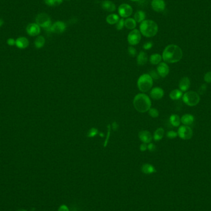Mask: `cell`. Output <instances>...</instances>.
Returning <instances> with one entry per match:
<instances>
[{
  "label": "cell",
  "mask_w": 211,
  "mask_h": 211,
  "mask_svg": "<svg viewBox=\"0 0 211 211\" xmlns=\"http://www.w3.org/2000/svg\"><path fill=\"white\" fill-rule=\"evenodd\" d=\"M162 57L165 62L171 64L176 63L182 59L183 51L179 46L176 45H169L164 49Z\"/></svg>",
  "instance_id": "1"
},
{
  "label": "cell",
  "mask_w": 211,
  "mask_h": 211,
  "mask_svg": "<svg viewBox=\"0 0 211 211\" xmlns=\"http://www.w3.org/2000/svg\"><path fill=\"white\" fill-rule=\"evenodd\" d=\"M133 103L135 109L141 113L148 112L151 108V101L149 97L144 93L137 94L134 99Z\"/></svg>",
  "instance_id": "2"
},
{
  "label": "cell",
  "mask_w": 211,
  "mask_h": 211,
  "mask_svg": "<svg viewBox=\"0 0 211 211\" xmlns=\"http://www.w3.org/2000/svg\"><path fill=\"white\" fill-rule=\"evenodd\" d=\"M141 33L146 37H153L158 32L157 24L152 20H145L140 25Z\"/></svg>",
  "instance_id": "3"
},
{
  "label": "cell",
  "mask_w": 211,
  "mask_h": 211,
  "mask_svg": "<svg viewBox=\"0 0 211 211\" xmlns=\"http://www.w3.org/2000/svg\"><path fill=\"white\" fill-rule=\"evenodd\" d=\"M153 85V79L149 73L141 75L138 79L137 86L140 91L146 93L149 91Z\"/></svg>",
  "instance_id": "4"
},
{
  "label": "cell",
  "mask_w": 211,
  "mask_h": 211,
  "mask_svg": "<svg viewBox=\"0 0 211 211\" xmlns=\"http://www.w3.org/2000/svg\"><path fill=\"white\" fill-rule=\"evenodd\" d=\"M183 102L189 106H195L199 104L200 101L199 95L194 91H189L186 92L182 96Z\"/></svg>",
  "instance_id": "5"
},
{
  "label": "cell",
  "mask_w": 211,
  "mask_h": 211,
  "mask_svg": "<svg viewBox=\"0 0 211 211\" xmlns=\"http://www.w3.org/2000/svg\"><path fill=\"white\" fill-rule=\"evenodd\" d=\"M36 23L40 27L45 28L47 32L51 26V21L50 17L46 13H40L36 17Z\"/></svg>",
  "instance_id": "6"
},
{
  "label": "cell",
  "mask_w": 211,
  "mask_h": 211,
  "mask_svg": "<svg viewBox=\"0 0 211 211\" xmlns=\"http://www.w3.org/2000/svg\"><path fill=\"white\" fill-rule=\"evenodd\" d=\"M178 136L182 140H190L193 135V132L190 126L182 125L178 130Z\"/></svg>",
  "instance_id": "7"
},
{
  "label": "cell",
  "mask_w": 211,
  "mask_h": 211,
  "mask_svg": "<svg viewBox=\"0 0 211 211\" xmlns=\"http://www.w3.org/2000/svg\"><path fill=\"white\" fill-rule=\"evenodd\" d=\"M141 33L140 31L137 29H134L133 30H132L129 33L127 37V40H128L129 43L132 46L138 45L140 43L141 38Z\"/></svg>",
  "instance_id": "8"
},
{
  "label": "cell",
  "mask_w": 211,
  "mask_h": 211,
  "mask_svg": "<svg viewBox=\"0 0 211 211\" xmlns=\"http://www.w3.org/2000/svg\"><path fill=\"white\" fill-rule=\"evenodd\" d=\"M118 12L119 15L122 18H126L129 17L132 15L133 13V9L130 5L123 3L119 6Z\"/></svg>",
  "instance_id": "9"
},
{
  "label": "cell",
  "mask_w": 211,
  "mask_h": 211,
  "mask_svg": "<svg viewBox=\"0 0 211 211\" xmlns=\"http://www.w3.org/2000/svg\"><path fill=\"white\" fill-rule=\"evenodd\" d=\"M66 28V25L64 22L57 21L51 25L49 32L58 34L63 33Z\"/></svg>",
  "instance_id": "10"
},
{
  "label": "cell",
  "mask_w": 211,
  "mask_h": 211,
  "mask_svg": "<svg viewBox=\"0 0 211 211\" xmlns=\"http://www.w3.org/2000/svg\"><path fill=\"white\" fill-rule=\"evenodd\" d=\"M26 32L28 35L31 36H35L40 34L41 28L36 23H31L27 26Z\"/></svg>",
  "instance_id": "11"
},
{
  "label": "cell",
  "mask_w": 211,
  "mask_h": 211,
  "mask_svg": "<svg viewBox=\"0 0 211 211\" xmlns=\"http://www.w3.org/2000/svg\"><path fill=\"white\" fill-rule=\"evenodd\" d=\"M169 67L165 62H160L157 67V72L160 77L164 78L169 73Z\"/></svg>",
  "instance_id": "12"
},
{
  "label": "cell",
  "mask_w": 211,
  "mask_h": 211,
  "mask_svg": "<svg viewBox=\"0 0 211 211\" xmlns=\"http://www.w3.org/2000/svg\"><path fill=\"white\" fill-rule=\"evenodd\" d=\"M164 95V92L162 89L160 87L153 88L150 92V96L154 100H159L163 98Z\"/></svg>",
  "instance_id": "13"
},
{
  "label": "cell",
  "mask_w": 211,
  "mask_h": 211,
  "mask_svg": "<svg viewBox=\"0 0 211 211\" xmlns=\"http://www.w3.org/2000/svg\"><path fill=\"white\" fill-rule=\"evenodd\" d=\"M138 137L140 140L144 143L148 144L151 142L153 137L151 134L147 130H142L138 133Z\"/></svg>",
  "instance_id": "14"
},
{
  "label": "cell",
  "mask_w": 211,
  "mask_h": 211,
  "mask_svg": "<svg viewBox=\"0 0 211 211\" xmlns=\"http://www.w3.org/2000/svg\"><path fill=\"white\" fill-rule=\"evenodd\" d=\"M151 6L154 11L160 13L165 9V3L164 0H153Z\"/></svg>",
  "instance_id": "15"
},
{
  "label": "cell",
  "mask_w": 211,
  "mask_h": 211,
  "mask_svg": "<svg viewBox=\"0 0 211 211\" xmlns=\"http://www.w3.org/2000/svg\"><path fill=\"white\" fill-rule=\"evenodd\" d=\"M190 85H191V82H190V80L189 79V78L187 77H183L179 82L180 90L182 92H185L190 89Z\"/></svg>",
  "instance_id": "16"
},
{
  "label": "cell",
  "mask_w": 211,
  "mask_h": 211,
  "mask_svg": "<svg viewBox=\"0 0 211 211\" xmlns=\"http://www.w3.org/2000/svg\"><path fill=\"white\" fill-rule=\"evenodd\" d=\"M16 45L19 49H25L29 45V41L25 37H19L16 40Z\"/></svg>",
  "instance_id": "17"
},
{
  "label": "cell",
  "mask_w": 211,
  "mask_h": 211,
  "mask_svg": "<svg viewBox=\"0 0 211 211\" xmlns=\"http://www.w3.org/2000/svg\"><path fill=\"white\" fill-rule=\"evenodd\" d=\"M101 7L104 11L107 12H114L116 9L115 4L111 1H108V0H106V1L102 2Z\"/></svg>",
  "instance_id": "18"
},
{
  "label": "cell",
  "mask_w": 211,
  "mask_h": 211,
  "mask_svg": "<svg viewBox=\"0 0 211 211\" xmlns=\"http://www.w3.org/2000/svg\"><path fill=\"white\" fill-rule=\"evenodd\" d=\"M194 121V116L190 114H184L181 118V122L184 125L190 126L193 123Z\"/></svg>",
  "instance_id": "19"
},
{
  "label": "cell",
  "mask_w": 211,
  "mask_h": 211,
  "mask_svg": "<svg viewBox=\"0 0 211 211\" xmlns=\"http://www.w3.org/2000/svg\"><path fill=\"white\" fill-rule=\"evenodd\" d=\"M137 64L138 66H143L145 65L148 61V58L147 54L144 51H141L137 56Z\"/></svg>",
  "instance_id": "20"
},
{
  "label": "cell",
  "mask_w": 211,
  "mask_h": 211,
  "mask_svg": "<svg viewBox=\"0 0 211 211\" xmlns=\"http://www.w3.org/2000/svg\"><path fill=\"white\" fill-rule=\"evenodd\" d=\"M141 171L145 174H151L156 172V168L149 164H145L141 167Z\"/></svg>",
  "instance_id": "21"
},
{
  "label": "cell",
  "mask_w": 211,
  "mask_h": 211,
  "mask_svg": "<svg viewBox=\"0 0 211 211\" xmlns=\"http://www.w3.org/2000/svg\"><path fill=\"white\" fill-rule=\"evenodd\" d=\"M125 27L130 30H134L137 27V22L133 18H127L124 22Z\"/></svg>",
  "instance_id": "22"
},
{
  "label": "cell",
  "mask_w": 211,
  "mask_h": 211,
  "mask_svg": "<svg viewBox=\"0 0 211 211\" xmlns=\"http://www.w3.org/2000/svg\"><path fill=\"white\" fill-rule=\"evenodd\" d=\"M183 95V92L179 89L172 90L169 94V96L172 100H179L181 98H182Z\"/></svg>",
  "instance_id": "23"
},
{
  "label": "cell",
  "mask_w": 211,
  "mask_h": 211,
  "mask_svg": "<svg viewBox=\"0 0 211 211\" xmlns=\"http://www.w3.org/2000/svg\"><path fill=\"white\" fill-rule=\"evenodd\" d=\"M162 59V57L160 55L156 53L153 54L150 56L149 61L151 64L153 65H158L159 63L161 62V61Z\"/></svg>",
  "instance_id": "24"
},
{
  "label": "cell",
  "mask_w": 211,
  "mask_h": 211,
  "mask_svg": "<svg viewBox=\"0 0 211 211\" xmlns=\"http://www.w3.org/2000/svg\"><path fill=\"white\" fill-rule=\"evenodd\" d=\"M164 135V130L163 128H158L154 133L153 135V139L156 141H160L162 139Z\"/></svg>",
  "instance_id": "25"
},
{
  "label": "cell",
  "mask_w": 211,
  "mask_h": 211,
  "mask_svg": "<svg viewBox=\"0 0 211 211\" xmlns=\"http://www.w3.org/2000/svg\"><path fill=\"white\" fill-rule=\"evenodd\" d=\"M45 44V39L43 36H38L35 40V47L38 49L43 48Z\"/></svg>",
  "instance_id": "26"
},
{
  "label": "cell",
  "mask_w": 211,
  "mask_h": 211,
  "mask_svg": "<svg viewBox=\"0 0 211 211\" xmlns=\"http://www.w3.org/2000/svg\"><path fill=\"white\" fill-rule=\"evenodd\" d=\"M145 17L146 14L144 11H138L134 15V19L138 23H141L145 20Z\"/></svg>",
  "instance_id": "27"
},
{
  "label": "cell",
  "mask_w": 211,
  "mask_h": 211,
  "mask_svg": "<svg viewBox=\"0 0 211 211\" xmlns=\"http://www.w3.org/2000/svg\"><path fill=\"white\" fill-rule=\"evenodd\" d=\"M170 122L175 127L179 126L181 123V119L177 114H172L170 117Z\"/></svg>",
  "instance_id": "28"
},
{
  "label": "cell",
  "mask_w": 211,
  "mask_h": 211,
  "mask_svg": "<svg viewBox=\"0 0 211 211\" xmlns=\"http://www.w3.org/2000/svg\"><path fill=\"white\" fill-rule=\"evenodd\" d=\"M120 20L119 16L115 14H112L109 15L106 17V22L111 25L116 24Z\"/></svg>",
  "instance_id": "29"
},
{
  "label": "cell",
  "mask_w": 211,
  "mask_h": 211,
  "mask_svg": "<svg viewBox=\"0 0 211 211\" xmlns=\"http://www.w3.org/2000/svg\"><path fill=\"white\" fill-rule=\"evenodd\" d=\"M148 113L149 115L153 118H157L159 115L158 110L156 108H150V109L148 111Z\"/></svg>",
  "instance_id": "30"
},
{
  "label": "cell",
  "mask_w": 211,
  "mask_h": 211,
  "mask_svg": "<svg viewBox=\"0 0 211 211\" xmlns=\"http://www.w3.org/2000/svg\"><path fill=\"white\" fill-rule=\"evenodd\" d=\"M98 134V130L95 127L92 128L87 134V137L89 138H93Z\"/></svg>",
  "instance_id": "31"
},
{
  "label": "cell",
  "mask_w": 211,
  "mask_h": 211,
  "mask_svg": "<svg viewBox=\"0 0 211 211\" xmlns=\"http://www.w3.org/2000/svg\"><path fill=\"white\" fill-rule=\"evenodd\" d=\"M128 53H129V56H130L131 57H133V58L137 56V51L136 49L133 47H129Z\"/></svg>",
  "instance_id": "32"
},
{
  "label": "cell",
  "mask_w": 211,
  "mask_h": 211,
  "mask_svg": "<svg viewBox=\"0 0 211 211\" xmlns=\"http://www.w3.org/2000/svg\"><path fill=\"white\" fill-rule=\"evenodd\" d=\"M149 75L151 77V78L153 79V80H157L160 78V76L158 74L157 70H152L150 71L149 72Z\"/></svg>",
  "instance_id": "33"
},
{
  "label": "cell",
  "mask_w": 211,
  "mask_h": 211,
  "mask_svg": "<svg viewBox=\"0 0 211 211\" xmlns=\"http://www.w3.org/2000/svg\"><path fill=\"white\" fill-rule=\"evenodd\" d=\"M177 136H178L177 132H176L175 131H172V130L168 131L167 134V137L170 139H174V138H176Z\"/></svg>",
  "instance_id": "34"
},
{
  "label": "cell",
  "mask_w": 211,
  "mask_h": 211,
  "mask_svg": "<svg viewBox=\"0 0 211 211\" xmlns=\"http://www.w3.org/2000/svg\"><path fill=\"white\" fill-rule=\"evenodd\" d=\"M124 22H125V20L123 19V18H122L116 24V28L118 30H120L123 28V27L125 26L124 25Z\"/></svg>",
  "instance_id": "35"
},
{
  "label": "cell",
  "mask_w": 211,
  "mask_h": 211,
  "mask_svg": "<svg viewBox=\"0 0 211 211\" xmlns=\"http://www.w3.org/2000/svg\"><path fill=\"white\" fill-rule=\"evenodd\" d=\"M204 80L207 83H211V71H209V72H207L204 75Z\"/></svg>",
  "instance_id": "36"
},
{
  "label": "cell",
  "mask_w": 211,
  "mask_h": 211,
  "mask_svg": "<svg viewBox=\"0 0 211 211\" xmlns=\"http://www.w3.org/2000/svg\"><path fill=\"white\" fill-rule=\"evenodd\" d=\"M153 43L151 41H149V42H147V43H145L143 46V48L144 50H150L152 47H153Z\"/></svg>",
  "instance_id": "37"
},
{
  "label": "cell",
  "mask_w": 211,
  "mask_h": 211,
  "mask_svg": "<svg viewBox=\"0 0 211 211\" xmlns=\"http://www.w3.org/2000/svg\"><path fill=\"white\" fill-rule=\"evenodd\" d=\"M206 89H207V86H206V85H205V84H203V85H202L201 86V87L199 88V93H198L199 95V94H200V95H203V94L205 93Z\"/></svg>",
  "instance_id": "38"
},
{
  "label": "cell",
  "mask_w": 211,
  "mask_h": 211,
  "mask_svg": "<svg viewBox=\"0 0 211 211\" xmlns=\"http://www.w3.org/2000/svg\"><path fill=\"white\" fill-rule=\"evenodd\" d=\"M148 149L150 151V152H154L156 151V147L154 145V144L152 143H149L148 145Z\"/></svg>",
  "instance_id": "39"
},
{
  "label": "cell",
  "mask_w": 211,
  "mask_h": 211,
  "mask_svg": "<svg viewBox=\"0 0 211 211\" xmlns=\"http://www.w3.org/2000/svg\"><path fill=\"white\" fill-rule=\"evenodd\" d=\"M107 128H108V132H107V138L105 140V142L104 143V147H106L107 145V143H108V140H109V135L111 134V132H110V130H111V125H109L108 126H107Z\"/></svg>",
  "instance_id": "40"
},
{
  "label": "cell",
  "mask_w": 211,
  "mask_h": 211,
  "mask_svg": "<svg viewBox=\"0 0 211 211\" xmlns=\"http://www.w3.org/2000/svg\"><path fill=\"white\" fill-rule=\"evenodd\" d=\"M7 43L8 45L9 46H14L16 45V40L14 39V38H9L8 40H7Z\"/></svg>",
  "instance_id": "41"
},
{
  "label": "cell",
  "mask_w": 211,
  "mask_h": 211,
  "mask_svg": "<svg viewBox=\"0 0 211 211\" xmlns=\"http://www.w3.org/2000/svg\"><path fill=\"white\" fill-rule=\"evenodd\" d=\"M45 4L49 6H55V0H44Z\"/></svg>",
  "instance_id": "42"
},
{
  "label": "cell",
  "mask_w": 211,
  "mask_h": 211,
  "mask_svg": "<svg viewBox=\"0 0 211 211\" xmlns=\"http://www.w3.org/2000/svg\"><path fill=\"white\" fill-rule=\"evenodd\" d=\"M140 149L141 152H145L146 151L147 149H148V145L146 144V143H142L141 145H140Z\"/></svg>",
  "instance_id": "43"
},
{
  "label": "cell",
  "mask_w": 211,
  "mask_h": 211,
  "mask_svg": "<svg viewBox=\"0 0 211 211\" xmlns=\"http://www.w3.org/2000/svg\"><path fill=\"white\" fill-rule=\"evenodd\" d=\"M112 129H113L114 130H115V131H116V130H118V129H119V125H118V123H117L115 121H114V122L112 123Z\"/></svg>",
  "instance_id": "44"
},
{
  "label": "cell",
  "mask_w": 211,
  "mask_h": 211,
  "mask_svg": "<svg viewBox=\"0 0 211 211\" xmlns=\"http://www.w3.org/2000/svg\"><path fill=\"white\" fill-rule=\"evenodd\" d=\"M58 211H69V210L66 205H62L61 206H60Z\"/></svg>",
  "instance_id": "45"
},
{
  "label": "cell",
  "mask_w": 211,
  "mask_h": 211,
  "mask_svg": "<svg viewBox=\"0 0 211 211\" xmlns=\"http://www.w3.org/2000/svg\"><path fill=\"white\" fill-rule=\"evenodd\" d=\"M63 2V0H55V6L56 5H61Z\"/></svg>",
  "instance_id": "46"
},
{
  "label": "cell",
  "mask_w": 211,
  "mask_h": 211,
  "mask_svg": "<svg viewBox=\"0 0 211 211\" xmlns=\"http://www.w3.org/2000/svg\"><path fill=\"white\" fill-rule=\"evenodd\" d=\"M4 24V21H3V19H2L1 18H0V27H1Z\"/></svg>",
  "instance_id": "47"
},
{
  "label": "cell",
  "mask_w": 211,
  "mask_h": 211,
  "mask_svg": "<svg viewBox=\"0 0 211 211\" xmlns=\"http://www.w3.org/2000/svg\"><path fill=\"white\" fill-rule=\"evenodd\" d=\"M130 1H132V2H138V1H140V0H130Z\"/></svg>",
  "instance_id": "48"
},
{
  "label": "cell",
  "mask_w": 211,
  "mask_h": 211,
  "mask_svg": "<svg viewBox=\"0 0 211 211\" xmlns=\"http://www.w3.org/2000/svg\"><path fill=\"white\" fill-rule=\"evenodd\" d=\"M100 137H101V136L102 137H104V136H103V134H102V133H101V134H100Z\"/></svg>",
  "instance_id": "49"
},
{
  "label": "cell",
  "mask_w": 211,
  "mask_h": 211,
  "mask_svg": "<svg viewBox=\"0 0 211 211\" xmlns=\"http://www.w3.org/2000/svg\"><path fill=\"white\" fill-rule=\"evenodd\" d=\"M19 211H26V210H23V209H21V210H19Z\"/></svg>",
  "instance_id": "50"
},
{
  "label": "cell",
  "mask_w": 211,
  "mask_h": 211,
  "mask_svg": "<svg viewBox=\"0 0 211 211\" xmlns=\"http://www.w3.org/2000/svg\"><path fill=\"white\" fill-rule=\"evenodd\" d=\"M67 1H69V0H67Z\"/></svg>",
  "instance_id": "51"
}]
</instances>
